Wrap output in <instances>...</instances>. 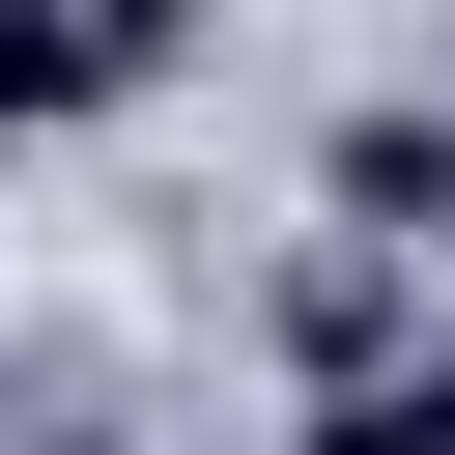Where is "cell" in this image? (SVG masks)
Here are the masks:
<instances>
[{"mask_svg":"<svg viewBox=\"0 0 455 455\" xmlns=\"http://www.w3.org/2000/svg\"><path fill=\"white\" fill-rule=\"evenodd\" d=\"M57 455H114V427H57Z\"/></svg>","mask_w":455,"mask_h":455,"instance_id":"cell-3","label":"cell"},{"mask_svg":"<svg viewBox=\"0 0 455 455\" xmlns=\"http://www.w3.org/2000/svg\"><path fill=\"white\" fill-rule=\"evenodd\" d=\"M85 85H114V57H85V0H0V142H28V114H85Z\"/></svg>","mask_w":455,"mask_h":455,"instance_id":"cell-1","label":"cell"},{"mask_svg":"<svg viewBox=\"0 0 455 455\" xmlns=\"http://www.w3.org/2000/svg\"><path fill=\"white\" fill-rule=\"evenodd\" d=\"M313 455H455V370H370V398H341Z\"/></svg>","mask_w":455,"mask_h":455,"instance_id":"cell-2","label":"cell"}]
</instances>
